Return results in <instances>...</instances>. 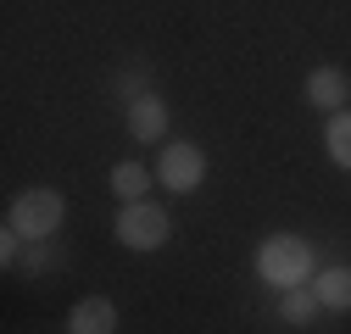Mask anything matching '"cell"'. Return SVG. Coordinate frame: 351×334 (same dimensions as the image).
Segmentation results:
<instances>
[{
  "instance_id": "obj_1",
  "label": "cell",
  "mask_w": 351,
  "mask_h": 334,
  "mask_svg": "<svg viewBox=\"0 0 351 334\" xmlns=\"http://www.w3.org/2000/svg\"><path fill=\"white\" fill-rule=\"evenodd\" d=\"M256 273L279 284V290H295L306 273H313V245H306L301 234H268L256 245Z\"/></svg>"
},
{
  "instance_id": "obj_7",
  "label": "cell",
  "mask_w": 351,
  "mask_h": 334,
  "mask_svg": "<svg viewBox=\"0 0 351 334\" xmlns=\"http://www.w3.org/2000/svg\"><path fill=\"white\" fill-rule=\"evenodd\" d=\"M162 129H167V106L156 95H140L134 106H128V134L134 140H156Z\"/></svg>"
},
{
  "instance_id": "obj_11",
  "label": "cell",
  "mask_w": 351,
  "mask_h": 334,
  "mask_svg": "<svg viewBox=\"0 0 351 334\" xmlns=\"http://www.w3.org/2000/svg\"><path fill=\"white\" fill-rule=\"evenodd\" d=\"M324 145H329V156H335L346 173H351V112H335V123H329Z\"/></svg>"
},
{
  "instance_id": "obj_6",
  "label": "cell",
  "mask_w": 351,
  "mask_h": 334,
  "mask_svg": "<svg viewBox=\"0 0 351 334\" xmlns=\"http://www.w3.org/2000/svg\"><path fill=\"white\" fill-rule=\"evenodd\" d=\"M117 329V307L106 296H90V301H78L73 318H67V334H112Z\"/></svg>"
},
{
  "instance_id": "obj_9",
  "label": "cell",
  "mask_w": 351,
  "mask_h": 334,
  "mask_svg": "<svg viewBox=\"0 0 351 334\" xmlns=\"http://www.w3.org/2000/svg\"><path fill=\"white\" fill-rule=\"evenodd\" d=\"M112 190L123 195V201H145V190H151V173L140 162H117L112 167Z\"/></svg>"
},
{
  "instance_id": "obj_10",
  "label": "cell",
  "mask_w": 351,
  "mask_h": 334,
  "mask_svg": "<svg viewBox=\"0 0 351 334\" xmlns=\"http://www.w3.org/2000/svg\"><path fill=\"white\" fill-rule=\"evenodd\" d=\"M318 307H324V301L313 296V290H301V284H295V290H285L279 318H285V323H313V312H318Z\"/></svg>"
},
{
  "instance_id": "obj_2",
  "label": "cell",
  "mask_w": 351,
  "mask_h": 334,
  "mask_svg": "<svg viewBox=\"0 0 351 334\" xmlns=\"http://www.w3.org/2000/svg\"><path fill=\"white\" fill-rule=\"evenodd\" d=\"M167 234H173V218L151 201H128L117 212V240L128 250H156V245H167Z\"/></svg>"
},
{
  "instance_id": "obj_4",
  "label": "cell",
  "mask_w": 351,
  "mask_h": 334,
  "mask_svg": "<svg viewBox=\"0 0 351 334\" xmlns=\"http://www.w3.org/2000/svg\"><path fill=\"white\" fill-rule=\"evenodd\" d=\"M201 173H206V156H201V145H190V140H173V145L162 151V162H156V179H162L173 195L195 190Z\"/></svg>"
},
{
  "instance_id": "obj_8",
  "label": "cell",
  "mask_w": 351,
  "mask_h": 334,
  "mask_svg": "<svg viewBox=\"0 0 351 334\" xmlns=\"http://www.w3.org/2000/svg\"><path fill=\"white\" fill-rule=\"evenodd\" d=\"M313 296H318L324 307L346 312V307H351V268H324V273H318V284H313Z\"/></svg>"
},
{
  "instance_id": "obj_5",
  "label": "cell",
  "mask_w": 351,
  "mask_h": 334,
  "mask_svg": "<svg viewBox=\"0 0 351 334\" xmlns=\"http://www.w3.org/2000/svg\"><path fill=\"white\" fill-rule=\"evenodd\" d=\"M346 95H351V78L340 67H318L313 78H306V101L324 106V112H346Z\"/></svg>"
},
{
  "instance_id": "obj_3",
  "label": "cell",
  "mask_w": 351,
  "mask_h": 334,
  "mask_svg": "<svg viewBox=\"0 0 351 334\" xmlns=\"http://www.w3.org/2000/svg\"><path fill=\"white\" fill-rule=\"evenodd\" d=\"M62 223V195L56 190H23L17 201H12V229L17 234H51Z\"/></svg>"
}]
</instances>
